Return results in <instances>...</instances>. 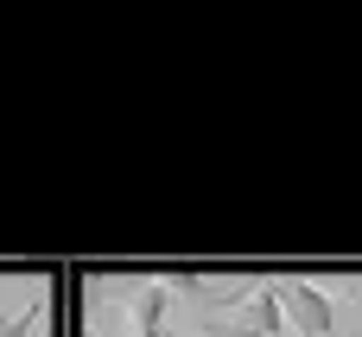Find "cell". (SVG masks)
Wrapping results in <instances>:
<instances>
[{
    "mask_svg": "<svg viewBox=\"0 0 362 337\" xmlns=\"http://www.w3.org/2000/svg\"><path fill=\"white\" fill-rule=\"evenodd\" d=\"M235 325L255 337H293V319H286V299H280V280H261L248 293V306L235 312Z\"/></svg>",
    "mask_w": 362,
    "mask_h": 337,
    "instance_id": "cell-3",
    "label": "cell"
},
{
    "mask_svg": "<svg viewBox=\"0 0 362 337\" xmlns=\"http://www.w3.org/2000/svg\"><path fill=\"white\" fill-rule=\"evenodd\" d=\"M38 325H45V306L32 299V306H19V312L0 325V337H38Z\"/></svg>",
    "mask_w": 362,
    "mask_h": 337,
    "instance_id": "cell-4",
    "label": "cell"
},
{
    "mask_svg": "<svg viewBox=\"0 0 362 337\" xmlns=\"http://www.w3.org/2000/svg\"><path fill=\"white\" fill-rule=\"evenodd\" d=\"M280 299H286V319L299 337H344L337 331V306L325 293V280H280Z\"/></svg>",
    "mask_w": 362,
    "mask_h": 337,
    "instance_id": "cell-1",
    "label": "cell"
},
{
    "mask_svg": "<svg viewBox=\"0 0 362 337\" xmlns=\"http://www.w3.org/2000/svg\"><path fill=\"white\" fill-rule=\"evenodd\" d=\"M121 293H127V325H134V337H172L178 299H172L165 274H159V280H127Z\"/></svg>",
    "mask_w": 362,
    "mask_h": 337,
    "instance_id": "cell-2",
    "label": "cell"
}]
</instances>
